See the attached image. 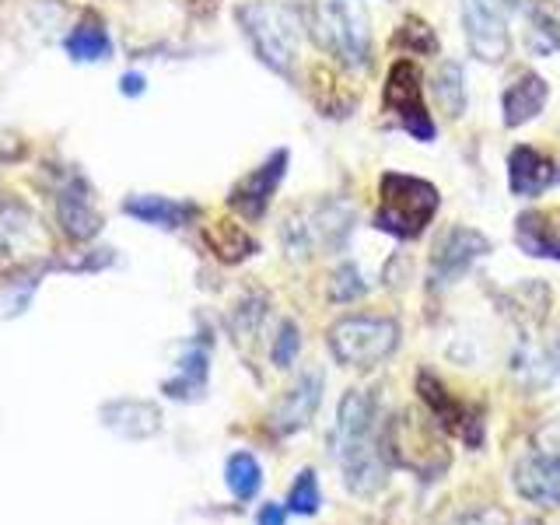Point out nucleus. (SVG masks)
<instances>
[{"label":"nucleus","instance_id":"nucleus-1","mask_svg":"<svg viewBox=\"0 0 560 525\" xmlns=\"http://www.w3.org/2000/svg\"><path fill=\"white\" fill-rule=\"evenodd\" d=\"M375 396L364 389L343 393L337 407V459L347 487L361 498H372L385 487L382 448L375 445Z\"/></svg>","mask_w":560,"mask_h":525},{"label":"nucleus","instance_id":"nucleus-2","mask_svg":"<svg viewBox=\"0 0 560 525\" xmlns=\"http://www.w3.org/2000/svg\"><path fill=\"white\" fill-rule=\"evenodd\" d=\"M235 18L259 63L270 67L280 78H294L305 35L302 11L294 4H277V0H249V4L235 11Z\"/></svg>","mask_w":560,"mask_h":525},{"label":"nucleus","instance_id":"nucleus-3","mask_svg":"<svg viewBox=\"0 0 560 525\" xmlns=\"http://www.w3.org/2000/svg\"><path fill=\"white\" fill-rule=\"evenodd\" d=\"M312 39L350 70L372 63V14L364 0H315Z\"/></svg>","mask_w":560,"mask_h":525},{"label":"nucleus","instance_id":"nucleus-4","mask_svg":"<svg viewBox=\"0 0 560 525\" xmlns=\"http://www.w3.org/2000/svg\"><path fill=\"white\" fill-rule=\"evenodd\" d=\"M442 207V192L434 183L407 172H385L378 179L375 228L393 238H417L434 221Z\"/></svg>","mask_w":560,"mask_h":525},{"label":"nucleus","instance_id":"nucleus-5","mask_svg":"<svg viewBox=\"0 0 560 525\" xmlns=\"http://www.w3.org/2000/svg\"><path fill=\"white\" fill-rule=\"evenodd\" d=\"M399 347V323L385 315H347L329 326V350L347 368H375Z\"/></svg>","mask_w":560,"mask_h":525},{"label":"nucleus","instance_id":"nucleus-6","mask_svg":"<svg viewBox=\"0 0 560 525\" xmlns=\"http://www.w3.org/2000/svg\"><path fill=\"white\" fill-rule=\"evenodd\" d=\"M354 224V210L340 200H323L305 210H298L284 221V249L291 256H312V253H337Z\"/></svg>","mask_w":560,"mask_h":525},{"label":"nucleus","instance_id":"nucleus-7","mask_svg":"<svg viewBox=\"0 0 560 525\" xmlns=\"http://www.w3.org/2000/svg\"><path fill=\"white\" fill-rule=\"evenodd\" d=\"M382 105L402 130H407L413 140H420V144H431V140L438 137V127H434V119L428 113V102H424V70H420V63L399 57L389 67Z\"/></svg>","mask_w":560,"mask_h":525},{"label":"nucleus","instance_id":"nucleus-8","mask_svg":"<svg viewBox=\"0 0 560 525\" xmlns=\"http://www.w3.org/2000/svg\"><path fill=\"white\" fill-rule=\"evenodd\" d=\"M428 420L417 417V413H402L393 420V428H389L393 459L402 469L417 472L420 480H434L438 472H445V466H448V452H445L442 438H438V431L428 424Z\"/></svg>","mask_w":560,"mask_h":525},{"label":"nucleus","instance_id":"nucleus-9","mask_svg":"<svg viewBox=\"0 0 560 525\" xmlns=\"http://www.w3.org/2000/svg\"><path fill=\"white\" fill-rule=\"evenodd\" d=\"M52 207H57V224L70 242H88L98 235L102 214L95 207L92 186L81 172H60V183L52 186Z\"/></svg>","mask_w":560,"mask_h":525},{"label":"nucleus","instance_id":"nucleus-10","mask_svg":"<svg viewBox=\"0 0 560 525\" xmlns=\"http://www.w3.org/2000/svg\"><path fill=\"white\" fill-rule=\"evenodd\" d=\"M463 28L472 57L483 63H501L512 49L504 22V0H463Z\"/></svg>","mask_w":560,"mask_h":525},{"label":"nucleus","instance_id":"nucleus-11","mask_svg":"<svg viewBox=\"0 0 560 525\" xmlns=\"http://www.w3.org/2000/svg\"><path fill=\"white\" fill-rule=\"evenodd\" d=\"M288 165H291V151L277 148L267 162L256 165L249 175H242V179L232 186V192H228V207L238 210L245 221H259L262 214H267L270 200L277 197L280 183H284Z\"/></svg>","mask_w":560,"mask_h":525},{"label":"nucleus","instance_id":"nucleus-12","mask_svg":"<svg viewBox=\"0 0 560 525\" xmlns=\"http://www.w3.org/2000/svg\"><path fill=\"white\" fill-rule=\"evenodd\" d=\"M490 253V242L480 235V232H472V228H463V224H455L448 228V232L434 242V253H431V280H434V288H448L455 284L472 262H477L480 256Z\"/></svg>","mask_w":560,"mask_h":525},{"label":"nucleus","instance_id":"nucleus-13","mask_svg":"<svg viewBox=\"0 0 560 525\" xmlns=\"http://www.w3.org/2000/svg\"><path fill=\"white\" fill-rule=\"evenodd\" d=\"M417 389H420V399H424V407H428L431 420H438V424H442L445 431L459 434L466 445H480L483 420H480L477 410L455 399L434 375H420V378H417Z\"/></svg>","mask_w":560,"mask_h":525},{"label":"nucleus","instance_id":"nucleus-14","mask_svg":"<svg viewBox=\"0 0 560 525\" xmlns=\"http://www.w3.org/2000/svg\"><path fill=\"white\" fill-rule=\"evenodd\" d=\"M560 183V165L547 151H536L529 144H518L508 154V189L522 200H533Z\"/></svg>","mask_w":560,"mask_h":525},{"label":"nucleus","instance_id":"nucleus-15","mask_svg":"<svg viewBox=\"0 0 560 525\" xmlns=\"http://www.w3.org/2000/svg\"><path fill=\"white\" fill-rule=\"evenodd\" d=\"M515 490L533 504L557 508L560 504V455L553 452H529L522 455L512 469Z\"/></svg>","mask_w":560,"mask_h":525},{"label":"nucleus","instance_id":"nucleus-16","mask_svg":"<svg viewBox=\"0 0 560 525\" xmlns=\"http://www.w3.org/2000/svg\"><path fill=\"white\" fill-rule=\"evenodd\" d=\"M323 402V375L319 372H305L291 385V393L273 407L270 413V428L277 434H298L312 424L315 410Z\"/></svg>","mask_w":560,"mask_h":525},{"label":"nucleus","instance_id":"nucleus-17","mask_svg":"<svg viewBox=\"0 0 560 525\" xmlns=\"http://www.w3.org/2000/svg\"><path fill=\"white\" fill-rule=\"evenodd\" d=\"M98 417L113 434L130 438V442L154 438L158 431H162V410L148 399H113L98 410Z\"/></svg>","mask_w":560,"mask_h":525},{"label":"nucleus","instance_id":"nucleus-18","mask_svg":"<svg viewBox=\"0 0 560 525\" xmlns=\"http://www.w3.org/2000/svg\"><path fill=\"white\" fill-rule=\"evenodd\" d=\"M122 214L154 228H186L200 218V207L189 200L158 197V192H133V197L122 200Z\"/></svg>","mask_w":560,"mask_h":525},{"label":"nucleus","instance_id":"nucleus-19","mask_svg":"<svg viewBox=\"0 0 560 525\" xmlns=\"http://www.w3.org/2000/svg\"><path fill=\"white\" fill-rule=\"evenodd\" d=\"M550 98V84L542 81L533 70L518 74L512 84L504 88V98H501V109H504V127L515 130L525 127L529 119H536L542 113V105Z\"/></svg>","mask_w":560,"mask_h":525},{"label":"nucleus","instance_id":"nucleus-20","mask_svg":"<svg viewBox=\"0 0 560 525\" xmlns=\"http://www.w3.org/2000/svg\"><path fill=\"white\" fill-rule=\"evenodd\" d=\"M515 242L525 256L560 262V214H553V210H525L515 224Z\"/></svg>","mask_w":560,"mask_h":525},{"label":"nucleus","instance_id":"nucleus-21","mask_svg":"<svg viewBox=\"0 0 560 525\" xmlns=\"http://www.w3.org/2000/svg\"><path fill=\"white\" fill-rule=\"evenodd\" d=\"M203 242H207V249L214 253L221 262H242V259H249L259 249L256 238L245 232L242 224L228 221V218H218V221L203 224Z\"/></svg>","mask_w":560,"mask_h":525},{"label":"nucleus","instance_id":"nucleus-22","mask_svg":"<svg viewBox=\"0 0 560 525\" xmlns=\"http://www.w3.org/2000/svg\"><path fill=\"white\" fill-rule=\"evenodd\" d=\"M67 57L78 63H102L113 57V39L98 18H84V22L67 35Z\"/></svg>","mask_w":560,"mask_h":525},{"label":"nucleus","instance_id":"nucleus-23","mask_svg":"<svg viewBox=\"0 0 560 525\" xmlns=\"http://www.w3.org/2000/svg\"><path fill=\"white\" fill-rule=\"evenodd\" d=\"M207 389V347L189 343L179 358V375L165 382V393L172 399H200Z\"/></svg>","mask_w":560,"mask_h":525},{"label":"nucleus","instance_id":"nucleus-24","mask_svg":"<svg viewBox=\"0 0 560 525\" xmlns=\"http://www.w3.org/2000/svg\"><path fill=\"white\" fill-rule=\"evenodd\" d=\"M224 483L238 501H253L262 483V469L249 452H235L232 459L224 463Z\"/></svg>","mask_w":560,"mask_h":525},{"label":"nucleus","instance_id":"nucleus-25","mask_svg":"<svg viewBox=\"0 0 560 525\" xmlns=\"http://www.w3.org/2000/svg\"><path fill=\"white\" fill-rule=\"evenodd\" d=\"M434 95L452 119H459L466 113V88H463V67L459 63H445L442 70H438Z\"/></svg>","mask_w":560,"mask_h":525},{"label":"nucleus","instance_id":"nucleus-26","mask_svg":"<svg viewBox=\"0 0 560 525\" xmlns=\"http://www.w3.org/2000/svg\"><path fill=\"white\" fill-rule=\"evenodd\" d=\"M288 508L294 515H315L319 512V480H315L312 469H302L298 472V480L288 494Z\"/></svg>","mask_w":560,"mask_h":525},{"label":"nucleus","instance_id":"nucleus-27","mask_svg":"<svg viewBox=\"0 0 560 525\" xmlns=\"http://www.w3.org/2000/svg\"><path fill=\"white\" fill-rule=\"evenodd\" d=\"M368 291V280L361 277V270L354 267V262H343V267L332 273L329 280V298L332 302H354V298H361Z\"/></svg>","mask_w":560,"mask_h":525},{"label":"nucleus","instance_id":"nucleus-28","mask_svg":"<svg viewBox=\"0 0 560 525\" xmlns=\"http://www.w3.org/2000/svg\"><path fill=\"white\" fill-rule=\"evenodd\" d=\"M262 319H267V305H262L259 298H245V302L232 315V329H235L238 343L253 340L256 332L262 329Z\"/></svg>","mask_w":560,"mask_h":525},{"label":"nucleus","instance_id":"nucleus-29","mask_svg":"<svg viewBox=\"0 0 560 525\" xmlns=\"http://www.w3.org/2000/svg\"><path fill=\"white\" fill-rule=\"evenodd\" d=\"M298 350H302V332H298V326H294L291 319H288V323H280L277 343H273V364H277V368L294 364Z\"/></svg>","mask_w":560,"mask_h":525},{"label":"nucleus","instance_id":"nucleus-30","mask_svg":"<svg viewBox=\"0 0 560 525\" xmlns=\"http://www.w3.org/2000/svg\"><path fill=\"white\" fill-rule=\"evenodd\" d=\"M396 46H413V49H420V52H428V49H438V43H434V35H431V28L420 22V18H407V28H399L396 32V39H393Z\"/></svg>","mask_w":560,"mask_h":525},{"label":"nucleus","instance_id":"nucleus-31","mask_svg":"<svg viewBox=\"0 0 560 525\" xmlns=\"http://www.w3.org/2000/svg\"><path fill=\"white\" fill-rule=\"evenodd\" d=\"M452 525H512V518L501 508H472V512L459 515Z\"/></svg>","mask_w":560,"mask_h":525},{"label":"nucleus","instance_id":"nucleus-32","mask_svg":"<svg viewBox=\"0 0 560 525\" xmlns=\"http://www.w3.org/2000/svg\"><path fill=\"white\" fill-rule=\"evenodd\" d=\"M144 74H133V70H130V74H122L119 78V92L122 95H127V98H133V95H144Z\"/></svg>","mask_w":560,"mask_h":525},{"label":"nucleus","instance_id":"nucleus-33","mask_svg":"<svg viewBox=\"0 0 560 525\" xmlns=\"http://www.w3.org/2000/svg\"><path fill=\"white\" fill-rule=\"evenodd\" d=\"M284 518H288V512L280 504H262L259 508V525H284Z\"/></svg>","mask_w":560,"mask_h":525}]
</instances>
